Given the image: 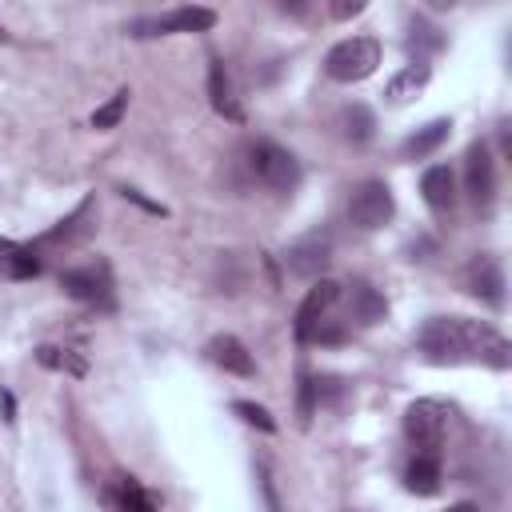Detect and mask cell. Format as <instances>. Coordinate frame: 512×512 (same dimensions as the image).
<instances>
[{"instance_id": "obj_8", "label": "cell", "mask_w": 512, "mask_h": 512, "mask_svg": "<svg viewBox=\"0 0 512 512\" xmlns=\"http://www.w3.org/2000/svg\"><path fill=\"white\" fill-rule=\"evenodd\" d=\"M60 288L80 300V304H96V308H112V272L104 260L96 264H80V268H68L60 276Z\"/></svg>"}, {"instance_id": "obj_13", "label": "cell", "mask_w": 512, "mask_h": 512, "mask_svg": "<svg viewBox=\"0 0 512 512\" xmlns=\"http://www.w3.org/2000/svg\"><path fill=\"white\" fill-rule=\"evenodd\" d=\"M420 192H424V204H428L432 212L448 216L452 204H456V176H452V168H448V164H432V168L420 176Z\"/></svg>"}, {"instance_id": "obj_5", "label": "cell", "mask_w": 512, "mask_h": 512, "mask_svg": "<svg viewBox=\"0 0 512 512\" xmlns=\"http://www.w3.org/2000/svg\"><path fill=\"white\" fill-rule=\"evenodd\" d=\"M248 172H252L264 188H272V192H296V184H300V164H296V156H292L288 148L272 144V140L248 144Z\"/></svg>"}, {"instance_id": "obj_4", "label": "cell", "mask_w": 512, "mask_h": 512, "mask_svg": "<svg viewBox=\"0 0 512 512\" xmlns=\"http://www.w3.org/2000/svg\"><path fill=\"white\" fill-rule=\"evenodd\" d=\"M448 432V408L440 400H412L404 408V436L416 456H440Z\"/></svg>"}, {"instance_id": "obj_1", "label": "cell", "mask_w": 512, "mask_h": 512, "mask_svg": "<svg viewBox=\"0 0 512 512\" xmlns=\"http://www.w3.org/2000/svg\"><path fill=\"white\" fill-rule=\"evenodd\" d=\"M416 348L432 364H488V368H508L512 364V344L484 320L468 316H432L416 332Z\"/></svg>"}, {"instance_id": "obj_24", "label": "cell", "mask_w": 512, "mask_h": 512, "mask_svg": "<svg viewBox=\"0 0 512 512\" xmlns=\"http://www.w3.org/2000/svg\"><path fill=\"white\" fill-rule=\"evenodd\" d=\"M232 412H236L240 420L256 424L260 432H276V420L268 416V408H260V404H252V400H236V404H232Z\"/></svg>"}, {"instance_id": "obj_21", "label": "cell", "mask_w": 512, "mask_h": 512, "mask_svg": "<svg viewBox=\"0 0 512 512\" xmlns=\"http://www.w3.org/2000/svg\"><path fill=\"white\" fill-rule=\"evenodd\" d=\"M36 360H40L44 368H52V372H72V376H84V372H88L84 356H76V352H68V348H56V344H40V348H36Z\"/></svg>"}, {"instance_id": "obj_23", "label": "cell", "mask_w": 512, "mask_h": 512, "mask_svg": "<svg viewBox=\"0 0 512 512\" xmlns=\"http://www.w3.org/2000/svg\"><path fill=\"white\" fill-rule=\"evenodd\" d=\"M372 112L364 108V104H352V108H344V136L352 140V144H364L368 136H372Z\"/></svg>"}, {"instance_id": "obj_25", "label": "cell", "mask_w": 512, "mask_h": 512, "mask_svg": "<svg viewBox=\"0 0 512 512\" xmlns=\"http://www.w3.org/2000/svg\"><path fill=\"white\" fill-rule=\"evenodd\" d=\"M312 396H316V380H300V420L308 424V416H312Z\"/></svg>"}, {"instance_id": "obj_26", "label": "cell", "mask_w": 512, "mask_h": 512, "mask_svg": "<svg viewBox=\"0 0 512 512\" xmlns=\"http://www.w3.org/2000/svg\"><path fill=\"white\" fill-rule=\"evenodd\" d=\"M356 12H364V0H352V4L340 0V4H332V16H336V20H348V16H356Z\"/></svg>"}, {"instance_id": "obj_12", "label": "cell", "mask_w": 512, "mask_h": 512, "mask_svg": "<svg viewBox=\"0 0 512 512\" xmlns=\"http://www.w3.org/2000/svg\"><path fill=\"white\" fill-rule=\"evenodd\" d=\"M208 100H212V108H216L224 120H232V124L244 120V108H240V100L232 96V80H228V68H224L220 56L208 60Z\"/></svg>"}, {"instance_id": "obj_19", "label": "cell", "mask_w": 512, "mask_h": 512, "mask_svg": "<svg viewBox=\"0 0 512 512\" xmlns=\"http://www.w3.org/2000/svg\"><path fill=\"white\" fill-rule=\"evenodd\" d=\"M448 132H452V120H432V124H424V128H416L408 140H404V148H400V156L404 160H420V156H428V152H436L444 140H448Z\"/></svg>"}, {"instance_id": "obj_22", "label": "cell", "mask_w": 512, "mask_h": 512, "mask_svg": "<svg viewBox=\"0 0 512 512\" xmlns=\"http://www.w3.org/2000/svg\"><path fill=\"white\" fill-rule=\"evenodd\" d=\"M128 96H132V92H128V88H120V92H116L108 104H100V108L92 112V128H100V132L116 128V124H120V116L128 112Z\"/></svg>"}, {"instance_id": "obj_18", "label": "cell", "mask_w": 512, "mask_h": 512, "mask_svg": "<svg viewBox=\"0 0 512 512\" xmlns=\"http://www.w3.org/2000/svg\"><path fill=\"white\" fill-rule=\"evenodd\" d=\"M404 484L416 496H436L440 492V456H416L412 452V460L404 468Z\"/></svg>"}, {"instance_id": "obj_3", "label": "cell", "mask_w": 512, "mask_h": 512, "mask_svg": "<svg viewBox=\"0 0 512 512\" xmlns=\"http://www.w3.org/2000/svg\"><path fill=\"white\" fill-rule=\"evenodd\" d=\"M376 64H380V40L376 36H348V40L332 44L324 56V72L336 84H356V80L372 76Z\"/></svg>"}, {"instance_id": "obj_15", "label": "cell", "mask_w": 512, "mask_h": 512, "mask_svg": "<svg viewBox=\"0 0 512 512\" xmlns=\"http://www.w3.org/2000/svg\"><path fill=\"white\" fill-rule=\"evenodd\" d=\"M344 296H348V320H352V324H360V328H368V324L384 320V312H388L384 296H376V288H372V284H364V280H356L352 288H344Z\"/></svg>"}, {"instance_id": "obj_16", "label": "cell", "mask_w": 512, "mask_h": 512, "mask_svg": "<svg viewBox=\"0 0 512 512\" xmlns=\"http://www.w3.org/2000/svg\"><path fill=\"white\" fill-rule=\"evenodd\" d=\"M104 500H108L112 512H156V500L132 476H116V484L104 492Z\"/></svg>"}, {"instance_id": "obj_7", "label": "cell", "mask_w": 512, "mask_h": 512, "mask_svg": "<svg viewBox=\"0 0 512 512\" xmlns=\"http://www.w3.org/2000/svg\"><path fill=\"white\" fill-rule=\"evenodd\" d=\"M392 212H396V200H392V188H388L384 180H364V184L352 188V196H348V220H352L356 228H364V232L384 228V224L392 220Z\"/></svg>"}, {"instance_id": "obj_14", "label": "cell", "mask_w": 512, "mask_h": 512, "mask_svg": "<svg viewBox=\"0 0 512 512\" xmlns=\"http://www.w3.org/2000/svg\"><path fill=\"white\" fill-rule=\"evenodd\" d=\"M204 352H208V360H212L216 368H224V372H232V376H252V372H256L252 352H248L236 336H228V332H224V336H212Z\"/></svg>"}, {"instance_id": "obj_17", "label": "cell", "mask_w": 512, "mask_h": 512, "mask_svg": "<svg viewBox=\"0 0 512 512\" xmlns=\"http://www.w3.org/2000/svg\"><path fill=\"white\" fill-rule=\"evenodd\" d=\"M428 76H432V68H428V60H412V64H404L392 80H388V88H384V96L392 100V104H404V100H412L424 84H428Z\"/></svg>"}, {"instance_id": "obj_2", "label": "cell", "mask_w": 512, "mask_h": 512, "mask_svg": "<svg viewBox=\"0 0 512 512\" xmlns=\"http://www.w3.org/2000/svg\"><path fill=\"white\" fill-rule=\"evenodd\" d=\"M340 304H344V284L336 280H316L308 288V296L296 308V340L300 344H340L348 340L352 324L340 320Z\"/></svg>"}, {"instance_id": "obj_28", "label": "cell", "mask_w": 512, "mask_h": 512, "mask_svg": "<svg viewBox=\"0 0 512 512\" xmlns=\"http://www.w3.org/2000/svg\"><path fill=\"white\" fill-rule=\"evenodd\" d=\"M4 248H12V244H8V240H4V236H0V252H4Z\"/></svg>"}, {"instance_id": "obj_6", "label": "cell", "mask_w": 512, "mask_h": 512, "mask_svg": "<svg viewBox=\"0 0 512 512\" xmlns=\"http://www.w3.org/2000/svg\"><path fill=\"white\" fill-rule=\"evenodd\" d=\"M216 24V12L212 8H200V4H184V8H172L164 16H140L128 24L132 36L148 40V36H172V32H208Z\"/></svg>"}, {"instance_id": "obj_9", "label": "cell", "mask_w": 512, "mask_h": 512, "mask_svg": "<svg viewBox=\"0 0 512 512\" xmlns=\"http://www.w3.org/2000/svg\"><path fill=\"white\" fill-rule=\"evenodd\" d=\"M464 184H468V196H472L476 208H492V200H496V160H492L484 140H476L464 156Z\"/></svg>"}, {"instance_id": "obj_29", "label": "cell", "mask_w": 512, "mask_h": 512, "mask_svg": "<svg viewBox=\"0 0 512 512\" xmlns=\"http://www.w3.org/2000/svg\"><path fill=\"white\" fill-rule=\"evenodd\" d=\"M4 36H8V32H4V28H0V40H4Z\"/></svg>"}, {"instance_id": "obj_27", "label": "cell", "mask_w": 512, "mask_h": 512, "mask_svg": "<svg viewBox=\"0 0 512 512\" xmlns=\"http://www.w3.org/2000/svg\"><path fill=\"white\" fill-rule=\"evenodd\" d=\"M448 512H480V508H476V504H452Z\"/></svg>"}, {"instance_id": "obj_11", "label": "cell", "mask_w": 512, "mask_h": 512, "mask_svg": "<svg viewBox=\"0 0 512 512\" xmlns=\"http://www.w3.org/2000/svg\"><path fill=\"white\" fill-rule=\"evenodd\" d=\"M328 252H332L328 236H324V232H308V236H300V240L284 252V260H288V272H292V276H316V272H324Z\"/></svg>"}, {"instance_id": "obj_20", "label": "cell", "mask_w": 512, "mask_h": 512, "mask_svg": "<svg viewBox=\"0 0 512 512\" xmlns=\"http://www.w3.org/2000/svg\"><path fill=\"white\" fill-rule=\"evenodd\" d=\"M36 272H40V256L32 248L12 244L0 252V280H32Z\"/></svg>"}, {"instance_id": "obj_10", "label": "cell", "mask_w": 512, "mask_h": 512, "mask_svg": "<svg viewBox=\"0 0 512 512\" xmlns=\"http://www.w3.org/2000/svg\"><path fill=\"white\" fill-rule=\"evenodd\" d=\"M464 288L476 300L500 308L504 304V272H500V260L496 256H472L468 268H464Z\"/></svg>"}]
</instances>
